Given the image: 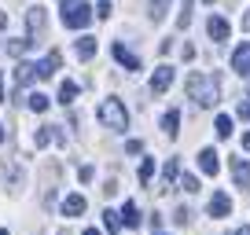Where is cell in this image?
Segmentation results:
<instances>
[{
    "instance_id": "1",
    "label": "cell",
    "mask_w": 250,
    "mask_h": 235,
    "mask_svg": "<svg viewBox=\"0 0 250 235\" xmlns=\"http://www.w3.org/2000/svg\"><path fill=\"white\" fill-rule=\"evenodd\" d=\"M188 96L195 99V107H213L221 99V74H191L188 78Z\"/></svg>"
},
{
    "instance_id": "2",
    "label": "cell",
    "mask_w": 250,
    "mask_h": 235,
    "mask_svg": "<svg viewBox=\"0 0 250 235\" xmlns=\"http://www.w3.org/2000/svg\"><path fill=\"white\" fill-rule=\"evenodd\" d=\"M100 121L110 133H125V129H129V110H125V103L122 99H103L100 103Z\"/></svg>"
},
{
    "instance_id": "3",
    "label": "cell",
    "mask_w": 250,
    "mask_h": 235,
    "mask_svg": "<svg viewBox=\"0 0 250 235\" xmlns=\"http://www.w3.org/2000/svg\"><path fill=\"white\" fill-rule=\"evenodd\" d=\"M92 15H96V11L88 8L85 0H78V4H66V8H62V26H66V30H85V26L92 22Z\"/></svg>"
},
{
    "instance_id": "4",
    "label": "cell",
    "mask_w": 250,
    "mask_h": 235,
    "mask_svg": "<svg viewBox=\"0 0 250 235\" xmlns=\"http://www.w3.org/2000/svg\"><path fill=\"white\" fill-rule=\"evenodd\" d=\"M173 78H177V74H173V66H158V70H155V78H151V92H155V96H162L166 88L173 85Z\"/></svg>"
},
{
    "instance_id": "5",
    "label": "cell",
    "mask_w": 250,
    "mask_h": 235,
    "mask_svg": "<svg viewBox=\"0 0 250 235\" xmlns=\"http://www.w3.org/2000/svg\"><path fill=\"white\" fill-rule=\"evenodd\" d=\"M228 213H232V198H228L225 191H213V198H210V217L221 220V217H228Z\"/></svg>"
},
{
    "instance_id": "6",
    "label": "cell",
    "mask_w": 250,
    "mask_h": 235,
    "mask_svg": "<svg viewBox=\"0 0 250 235\" xmlns=\"http://www.w3.org/2000/svg\"><path fill=\"white\" fill-rule=\"evenodd\" d=\"M232 70L235 74H250V40H243L232 52Z\"/></svg>"
},
{
    "instance_id": "7",
    "label": "cell",
    "mask_w": 250,
    "mask_h": 235,
    "mask_svg": "<svg viewBox=\"0 0 250 235\" xmlns=\"http://www.w3.org/2000/svg\"><path fill=\"white\" fill-rule=\"evenodd\" d=\"M199 169H203L206 176H217L221 162H217V151H213V147H203V151H199Z\"/></svg>"
},
{
    "instance_id": "8",
    "label": "cell",
    "mask_w": 250,
    "mask_h": 235,
    "mask_svg": "<svg viewBox=\"0 0 250 235\" xmlns=\"http://www.w3.org/2000/svg\"><path fill=\"white\" fill-rule=\"evenodd\" d=\"M59 66H62V55H59V52H48L44 59L37 63V78H52Z\"/></svg>"
},
{
    "instance_id": "9",
    "label": "cell",
    "mask_w": 250,
    "mask_h": 235,
    "mask_svg": "<svg viewBox=\"0 0 250 235\" xmlns=\"http://www.w3.org/2000/svg\"><path fill=\"white\" fill-rule=\"evenodd\" d=\"M110 52H114V59L125 66V70H140V59H136V55L129 52L125 44H110Z\"/></svg>"
},
{
    "instance_id": "10",
    "label": "cell",
    "mask_w": 250,
    "mask_h": 235,
    "mask_svg": "<svg viewBox=\"0 0 250 235\" xmlns=\"http://www.w3.org/2000/svg\"><path fill=\"white\" fill-rule=\"evenodd\" d=\"M85 195H66L62 198V217H81V213H85Z\"/></svg>"
},
{
    "instance_id": "11",
    "label": "cell",
    "mask_w": 250,
    "mask_h": 235,
    "mask_svg": "<svg viewBox=\"0 0 250 235\" xmlns=\"http://www.w3.org/2000/svg\"><path fill=\"white\" fill-rule=\"evenodd\" d=\"M232 176L239 188H250V162L247 158H232Z\"/></svg>"
},
{
    "instance_id": "12",
    "label": "cell",
    "mask_w": 250,
    "mask_h": 235,
    "mask_svg": "<svg viewBox=\"0 0 250 235\" xmlns=\"http://www.w3.org/2000/svg\"><path fill=\"white\" fill-rule=\"evenodd\" d=\"M228 30H232V26H228V19H221V15H213L210 22H206V33H210L213 40H228Z\"/></svg>"
},
{
    "instance_id": "13",
    "label": "cell",
    "mask_w": 250,
    "mask_h": 235,
    "mask_svg": "<svg viewBox=\"0 0 250 235\" xmlns=\"http://www.w3.org/2000/svg\"><path fill=\"white\" fill-rule=\"evenodd\" d=\"M162 133L166 136H177L180 133V110H166V114H162Z\"/></svg>"
},
{
    "instance_id": "14",
    "label": "cell",
    "mask_w": 250,
    "mask_h": 235,
    "mask_svg": "<svg viewBox=\"0 0 250 235\" xmlns=\"http://www.w3.org/2000/svg\"><path fill=\"white\" fill-rule=\"evenodd\" d=\"M26 26H30V33H41V30H44V8H41V4L26 11Z\"/></svg>"
},
{
    "instance_id": "15",
    "label": "cell",
    "mask_w": 250,
    "mask_h": 235,
    "mask_svg": "<svg viewBox=\"0 0 250 235\" xmlns=\"http://www.w3.org/2000/svg\"><path fill=\"white\" fill-rule=\"evenodd\" d=\"M33 78H37V63H19V66H15V81H19V88L30 85Z\"/></svg>"
},
{
    "instance_id": "16",
    "label": "cell",
    "mask_w": 250,
    "mask_h": 235,
    "mask_svg": "<svg viewBox=\"0 0 250 235\" xmlns=\"http://www.w3.org/2000/svg\"><path fill=\"white\" fill-rule=\"evenodd\" d=\"M122 220L129 228H140V206H136V202H125L122 206Z\"/></svg>"
},
{
    "instance_id": "17",
    "label": "cell",
    "mask_w": 250,
    "mask_h": 235,
    "mask_svg": "<svg viewBox=\"0 0 250 235\" xmlns=\"http://www.w3.org/2000/svg\"><path fill=\"white\" fill-rule=\"evenodd\" d=\"M92 55H96V37H88V33H85V37L78 40V59H85V63H88Z\"/></svg>"
},
{
    "instance_id": "18",
    "label": "cell",
    "mask_w": 250,
    "mask_h": 235,
    "mask_svg": "<svg viewBox=\"0 0 250 235\" xmlns=\"http://www.w3.org/2000/svg\"><path fill=\"white\" fill-rule=\"evenodd\" d=\"M74 99H78V85H74V81H62V85H59V103H62V107H70Z\"/></svg>"
},
{
    "instance_id": "19",
    "label": "cell",
    "mask_w": 250,
    "mask_h": 235,
    "mask_svg": "<svg viewBox=\"0 0 250 235\" xmlns=\"http://www.w3.org/2000/svg\"><path fill=\"white\" fill-rule=\"evenodd\" d=\"M213 129H217V136L221 140H228V136H232V129H235V121L228 114H217V121H213Z\"/></svg>"
},
{
    "instance_id": "20",
    "label": "cell",
    "mask_w": 250,
    "mask_h": 235,
    "mask_svg": "<svg viewBox=\"0 0 250 235\" xmlns=\"http://www.w3.org/2000/svg\"><path fill=\"white\" fill-rule=\"evenodd\" d=\"M103 228H107L110 235H118V228H122V213H114V210H103Z\"/></svg>"
},
{
    "instance_id": "21",
    "label": "cell",
    "mask_w": 250,
    "mask_h": 235,
    "mask_svg": "<svg viewBox=\"0 0 250 235\" xmlns=\"http://www.w3.org/2000/svg\"><path fill=\"white\" fill-rule=\"evenodd\" d=\"M30 44H33L30 37H15V40H8V55H26V52H30Z\"/></svg>"
},
{
    "instance_id": "22",
    "label": "cell",
    "mask_w": 250,
    "mask_h": 235,
    "mask_svg": "<svg viewBox=\"0 0 250 235\" xmlns=\"http://www.w3.org/2000/svg\"><path fill=\"white\" fill-rule=\"evenodd\" d=\"M191 8H195V0H184V4H180V15H177V26H180V30H188V26H191Z\"/></svg>"
},
{
    "instance_id": "23",
    "label": "cell",
    "mask_w": 250,
    "mask_h": 235,
    "mask_svg": "<svg viewBox=\"0 0 250 235\" xmlns=\"http://www.w3.org/2000/svg\"><path fill=\"white\" fill-rule=\"evenodd\" d=\"M151 176H155V158H144L140 162V184H151Z\"/></svg>"
},
{
    "instance_id": "24",
    "label": "cell",
    "mask_w": 250,
    "mask_h": 235,
    "mask_svg": "<svg viewBox=\"0 0 250 235\" xmlns=\"http://www.w3.org/2000/svg\"><path fill=\"white\" fill-rule=\"evenodd\" d=\"M30 110L44 114V110H48V96H44V92H33V96H30Z\"/></svg>"
},
{
    "instance_id": "25",
    "label": "cell",
    "mask_w": 250,
    "mask_h": 235,
    "mask_svg": "<svg viewBox=\"0 0 250 235\" xmlns=\"http://www.w3.org/2000/svg\"><path fill=\"white\" fill-rule=\"evenodd\" d=\"M166 11H169V0H151V19H166Z\"/></svg>"
},
{
    "instance_id": "26",
    "label": "cell",
    "mask_w": 250,
    "mask_h": 235,
    "mask_svg": "<svg viewBox=\"0 0 250 235\" xmlns=\"http://www.w3.org/2000/svg\"><path fill=\"white\" fill-rule=\"evenodd\" d=\"M177 173H180V165H177V158H169V162H166V165H162V176H166V188H169V184H173V176H177Z\"/></svg>"
},
{
    "instance_id": "27",
    "label": "cell",
    "mask_w": 250,
    "mask_h": 235,
    "mask_svg": "<svg viewBox=\"0 0 250 235\" xmlns=\"http://www.w3.org/2000/svg\"><path fill=\"white\" fill-rule=\"evenodd\" d=\"M180 188H184L188 195H195V191H199V176H191V173H184V176H180Z\"/></svg>"
},
{
    "instance_id": "28",
    "label": "cell",
    "mask_w": 250,
    "mask_h": 235,
    "mask_svg": "<svg viewBox=\"0 0 250 235\" xmlns=\"http://www.w3.org/2000/svg\"><path fill=\"white\" fill-rule=\"evenodd\" d=\"M96 15H100V19H110V0H100V4H96Z\"/></svg>"
},
{
    "instance_id": "29",
    "label": "cell",
    "mask_w": 250,
    "mask_h": 235,
    "mask_svg": "<svg viewBox=\"0 0 250 235\" xmlns=\"http://www.w3.org/2000/svg\"><path fill=\"white\" fill-rule=\"evenodd\" d=\"M173 220H177V224H188V220H191V210H188V206H180V210H177V217H173Z\"/></svg>"
},
{
    "instance_id": "30",
    "label": "cell",
    "mask_w": 250,
    "mask_h": 235,
    "mask_svg": "<svg viewBox=\"0 0 250 235\" xmlns=\"http://www.w3.org/2000/svg\"><path fill=\"white\" fill-rule=\"evenodd\" d=\"M78 176H81V184H88V180L96 176V169H92V165H81V173H78Z\"/></svg>"
},
{
    "instance_id": "31",
    "label": "cell",
    "mask_w": 250,
    "mask_h": 235,
    "mask_svg": "<svg viewBox=\"0 0 250 235\" xmlns=\"http://www.w3.org/2000/svg\"><path fill=\"white\" fill-rule=\"evenodd\" d=\"M125 151H129V155H140L144 143H140V140H129V143H125Z\"/></svg>"
},
{
    "instance_id": "32",
    "label": "cell",
    "mask_w": 250,
    "mask_h": 235,
    "mask_svg": "<svg viewBox=\"0 0 250 235\" xmlns=\"http://www.w3.org/2000/svg\"><path fill=\"white\" fill-rule=\"evenodd\" d=\"M158 228H162V213H151V232L158 235Z\"/></svg>"
},
{
    "instance_id": "33",
    "label": "cell",
    "mask_w": 250,
    "mask_h": 235,
    "mask_svg": "<svg viewBox=\"0 0 250 235\" xmlns=\"http://www.w3.org/2000/svg\"><path fill=\"white\" fill-rule=\"evenodd\" d=\"M239 114H243V118H250V103H243V107H239Z\"/></svg>"
},
{
    "instance_id": "34",
    "label": "cell",
    "mask_w": 250,
    "mask_h": 235,
    "mask_svg": "<svg viewBox=\"0 0 250 235\" xmlns=\"http://www.w3.org/2000/svg\"><path fill=\"white\" fill-rule=\"evenodd\" d=\"M243 30H250V11H247V15H243Z\"/></svg>"
},
{
    "instance_id": "35",
    "label": "cell",
    "mask_w": 250,
    "mask_h": 235,
    "mask_svg": "<svg viewBox=\"0 0 250 235\" xmlns=\"http://www.w3.org/2000/svg\"><path fill=\"white\" fill-rule=\"evenodd\" d=\"M235 235H250V224H243V228H239V232H235Z\"/></svg>"
},
{
    "instance_id": "36",
    "label": "cell",
    "mask_w": 250,
    "mask_h": 235,
    "mask_svg": "<svg viewBox=\"0 0 250 235\" xmlns=\"http://www.w3.org/2000/svg\"><path fill=\"white\" fill-rule=\"evenodd\" d=\"M0 103H4V74H0Z\"/></svg>"
},
{
    "instance_id": "37",
    "label": "cell",
    "mask_w": 250,
    "mask_h": 235,
    "mask_svg": "<svg viewBox=\"0 0 250 235\" xmlns=\"http://www.w3.org/2000/svg\"><path fill=\"white\" fill-rule=\"evenodd\" d=\"M243 147H247V151H250V133H247V136H243Z\"/></svg>"
},
{
    "instance_id": "38",
    "label": "cell",
    "mask_w": 250,
    "mask_h": 235,
    "mask_svg": "<svg viewBox=\"0 0 250 235\" xmlns=\"http://www.w3.org/2000/svg\"><path fill=\"white\" fill-rule=\"evenodd\" d=\"M81 235H100V232H96V228H85V232H81Z\"/></svg>"
},
{
    "instance_id": "39",
    "label": "cell",
    "mask_w": 250,
    "mask_h": 235,
    "mask_svg": "<svg viewBox=\"0 0 250 235\" xmlns=\"http://www.w3.org/2000/svg\"><path fill=\"white\" fill-rule=\"evenodd\" d=\"M66 4H78V0H62V8H66Z\"/></svg>"
},
{
    "instance_id": "40",
    "label": "cell",
    "mask_w": 250,
    "mask_h": 235,
    "mask_svg": "<svg viewBox=\"0 0 250 235\" xmlns=\"http://www.w3.org/2000/svg\"><path fill=\"white\" fill-rule=\"evenodd\" d=\"M0 143H4V125H0Z\"/></svg>"
},
{
    "instance_id": "41",
    "label": "cell",
    "mask_w": 250,
    "mask_h": 235,
    "mask_svg": "<svg viewBox=\"0 0 250 235\" xmlns=\"http://www.w3.org/2000/svg\"><path fill=\"white\" fill-rule=\"evenodd\" d=\"M0 235H8V232H4V228H0Z\"/></svg>"
},
{
    "instance_id": "42",
    "label": "cell",
    "mask_w": 250,
    "mask_h": 235,
    "mask_svg": "<svg viewBox=\"0 0 250 235\" xmlns=\"http://www.w3.org/2000/svg\"><path fill=\"white\" fill-rule=\"evenodd\" d=\"M203 4H213V0H203Z\"/></svg>"
},
{
    "instance_id": "43",
    "label": "cell",
    "mask_w": 250,
    "mask_h": 235,
    "mask_svg": "<svg viewBox=\"0 0 250 235\" xmlns=\"http://www.w3.org/2000/svg\"><path fill=\"white\" fill-rule=\"evenodd\" d=\"M158 235H166V232H158Z\"/></svg>"
},
{
    "instance_id": "44",
    "label": "cell",
    "mask_w": 250,
    "mask_h": 235,
    "mask_svg": "<svg viewBox=\"0 0 250 235\" xmlns=\"http://www.w3.org/2000/svg\"><path fill=\"white\" fill-rule=\"evenodd\" d=\"M59 235H66V232H59Z\"/></svg>"
}]
</instances>
